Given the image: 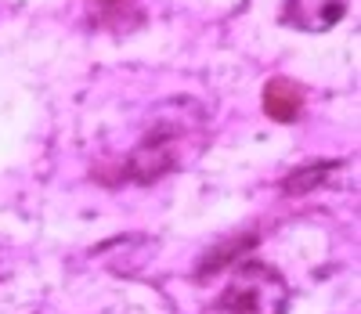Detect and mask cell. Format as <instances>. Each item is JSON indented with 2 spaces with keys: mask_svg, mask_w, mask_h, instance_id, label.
Here are the masks:
<instances>
[{
  "mask_svg": "<svg viewBox=\"0 0 361 314\" xmlns=\"http://www.w3.org/2000/svg\"><path fill=\"white\" fill-rule=\"evenodd\" d=\"M300 109H304V90H300V83H293L286 76L267 80V87H264V112L271 119L293 123L300 116Z\"/></svg>",
  "mask_w": 361,
  "mask_h": 314,
  "instance_id": "obj_3",
  "label": "cell"
},
{
  "mask_svg": "<svg viewBox=\"0 0 361 314\" xmlns=\"http://www.w3.org/2000/svg\"><path fill=\"white\" fill-rule=\"evenodd\" d=\"M347 4L343 0H286L282 18L293 29H304V33H325L343 18Z\"/></svg>",
  "mask_w": 361,
  "mask_h": 314,
  "instance_id": "obj_2",
  "label": "cell"
},
{
  "mask_svg": "<svg viewBox=\"0 0 361 314\" xmlns=\"http://www.w3.org/2000/svg\"><path fill=\"white\" fill-rule=\"evenodd\" d=\"M286 278L267 264H243L224 293V307L231 314H282L286 310Z\"/></svg>",
  "mask_w": 361,
  "mask_h": 314,
  "instance_id": "obj_1",
  "label": "cell"
}]
</instances>
